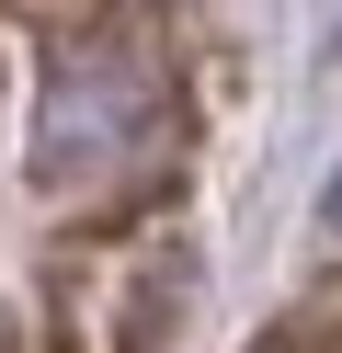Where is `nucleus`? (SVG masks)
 I'll return each mask as SVG.
<instances>
[{
	"label": "nucleus",
	"mask_w": 342,
	"mask_h": 353,
	"mask_svg": "<svg viewBox=\"0 0 342 353\" xmlns=\"http://www.w3.org/2000/svg\"><path fill=\"white\" fill-rule=\"evenodd\" d=\"M12 12H23V23H35V34H68V23H91L103 0H12Z\"/></svg>",
	"instance_id": "7ed1b4c3"
},
{
	"label": "nucleus",
	"mask_w": 342,
	"mask_h": 353,
	"mask_svg": "<svg viewBox=\"0 0 342 353\" xmlns=\"http://www.w3.org/2000/svg\"><path fill=\"white\" fill-rule=\"evenodd\" d=\"M0 353H23V330H12V319H0Z\"/></svg>",
	"instance_id": "20e7f679"
},
{
	"label": "nucleus",
	"mask_w": 342,
	"mask_h": 353,
	"mask_svg": "<svg viewBox=\"0 0 342 353\" xmlns=\"http://www.w3.org/2000/svg\"><path fill=\"white\" fill-rule=\"evenodd\" d=\"M331 228H342V171H331Z\"/></svg>",
	"instance_id": "39448f33"
},
{
	"label": "nucleus",
	"mask_w": 342,
	"mask_h": 353,
	"mask_svg": "<svg viewBox=\"0 0 342 353\" xmlns=\"http://www.w3.org/2000/svg\"><path fill=\"white\" fill-rule=\"evenodd\" d=\"M263 353H342V319H285Z\"/></svg>",
	"instance_id": "f03ea898"
},
{
	"label": "nucleus",
	"mask_w": 342,
	"mask_h": 353,
	"mask_svg": "<svg viewBox=\"0 0 342 353\" xmlns=\"http://www.w3.org/2000/svg\"><path fill=\"white\" fill-rule=\"evenodd\" d=\"M182 137V92H171V57L137 12H91V23L46 34V92H35V171L46 205H114L137 194Z\"/></svg>",
	"instance_id": "f257e3e1"
}]
</instances>
